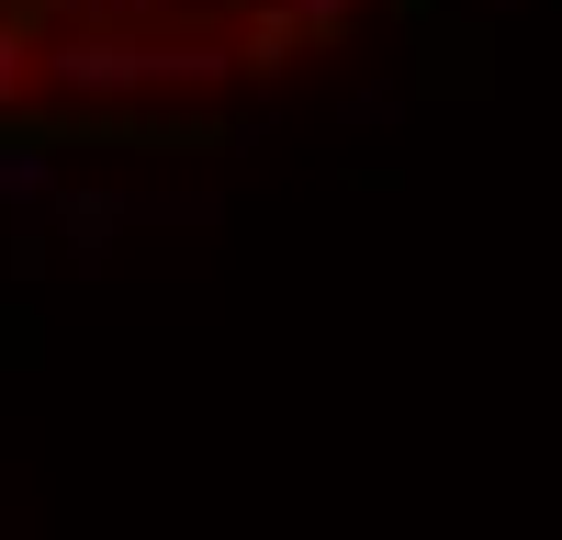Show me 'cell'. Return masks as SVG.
<instances>
[{
	"label": "cell",
	"mask_w": 562,
	"mask_h": 540,
	"mask_svg": "<svg viewBox=\"0 0 562 540\" xmlns=\"http://www.w3.org/2000/svg\"><path fill=\"white\" fill-rule=\"evenodd\" d=\"M371 0H0V124L214 113L326 57Z\"/></svg>",
	"instance_id": "cell-1"
}]
</instances>
